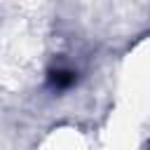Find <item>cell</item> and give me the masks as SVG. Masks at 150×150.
Here are the masks:
<instances>
[{
    "mask_svg": "<svg viewBox=\"0 0 150 150\" xmlns=\"http://www.w3.org/2000/svg\"><path fill=\"white\" fill-rule=\"evenodd\" d=\"M75 82H77V70L68 63H56L47 73V84L52 91H68V89H73Z\"/></svg>",
    "mask_w": 150,
    "mask_h": 150,
    "instance_id": "obj_1",
    "label": "cell"
}]
</instances>
